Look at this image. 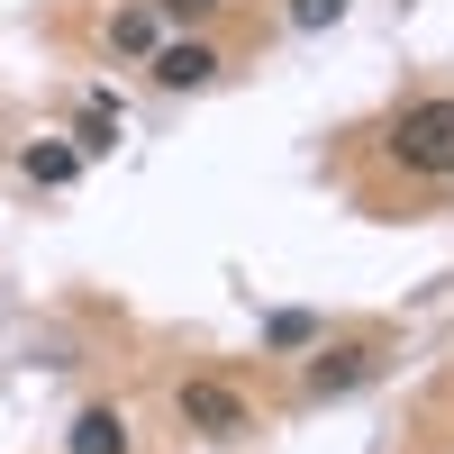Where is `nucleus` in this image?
I'll return each instance as SVG.
<instances>
[{"label":"nucleus","mask_w":454,"mask_h":454,"mask_svg":"<svg viewBox=\"0 0 454 454\" xmlns=\"http://www.w3.org/2000/svg\"><path fill=\"white\" fill-rule=\"evenodd\" d=\"M109 46H119V55H155V10H119V19H109Z\"/></svg>","instance_id":"0eeeda50"},{"label":"nucleus","mask_w":454,"mask_h":454,"mask_svg":"<svg viewBox=\"0 0 454 454\" xmlns=\"http://www.w3.org/2000/svg\"><path fill=\"white\" fill-rule=\"evenodd\" d=\"M355 382H372V355H364V346H327V355L309 364V391H318V400L355 391Z\"/></svg>","instance_id":"7ed1b4c3"},{"label":"nucleus","mask_w":454,"mask_h":454,"mask_svg":"<svg viewBox=\"0 0 454 454\" xmlns=\"http://www.w3.org/2000/svg\"><path fill=\"white\" fill-rule=\"evenodd\" d=\"M182 419H192L200 436H237L246 427V400L227 391V382H182Z\"/></svg>","instance_id":"f03ea898"},{"label":"nucleus","mask_w":454,"mask_h":454,"mask_svg":"<svg viewBox=\"0 0 454 454\" xmlns=\"http://www.w3.org/2000/svg\"><path fill=\"white\" fill-rule=\"evenodd\" d=\"M19 173L36 182V192H55V182H73V173H82V145H64V137H36L27 155H19Z\"/></svg>","instance_id":"20e7f679"},{"label":"nucleus","mask_w":454,"mask_h":454,"mask_svg":"<svg viewBox=\"0 0 454 454\" xmlns=\"http://www.w3.org/2000/svg\"><path fill=\"white\" fill-rule=\"evenodd\" d=\"M73 454H128V419L119 409H82L73 419Z\"/></svg>","instance_id":"423d86ee"},{"label":"nucleus","mask_w":454,"mask_h":454,"mask_svg":"<svg viewBox=\"0 0 454 454\" xmlns=\"http://www.w3.org/2000/svg\"><path fill=\"white\" fill-rule=\"evenodd\" d=\"M209 73H218L209 46H164V55H155V82H164V91H200Z\"/></svg>","instance_id":"39448f33"},{"label":"nucleus","mask_w":454,"mask_h":454,"mask_svg":"<svg viewBox=\"0 0 454 454\" xmlns=\"http://www.w3.org/2000/svg\"><path fill=\"white\" fill-rule=\"evenodd\" d=\"M263 346H273V355L282 346H318V318L309 309H273V318H263Z\"/></svg>","instance_id":"6e6552de"},{"label":"nucleus","mask_w":454,"mask_h":454,"mask_svg":"<svg viewBox=\"0 0 454 454\" xmlns=\"http://www.w3.org/2000/svg\"><path fill=\"white\" fill-rule=\"evenodd\" d=\"M346 19V0H291V27H336Z\"/></svg>","instance_id":"1a4fd4ad"},{"label":"nucleus","mask_w":454,"mask_h":454,"mask_svg":"<svg viewBox=\"0 0 454 454\" xmlns=\"http://www.w3.org/2000/svg\"><path fill=\"white\" fill-rule=\"evenodd\" d=\"M391 164L409 173H454V100H419L391 119Z\"/></svg>","instance_id":"f257e3e1"}]
</instances>
